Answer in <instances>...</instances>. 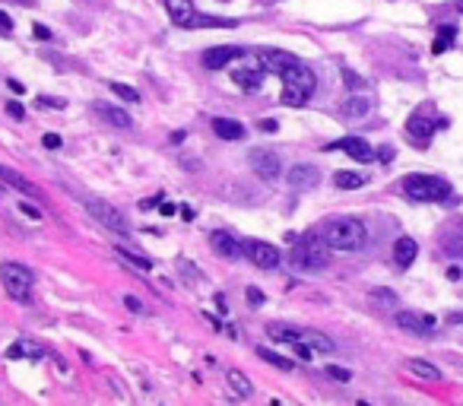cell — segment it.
Returning <instances> with one entry per match:
<instances>
[{
	"label": "cell",
	"instance_id": "cell-1",
	"mask_svg": "<svg viewBox=\"0 0 463 406\" xmlns=\"http://www.w3.org/2000/svg\"><path fill=\"white\" fill-rule=\"evenodd\" d=\"M321 235L333 251H359L368 238L365 222L355 219V216H337V219L327 222Z\"/></svg>",
	"mask_w": 463,
	"mask_h": 406
},
{
	"label": "cell",
	"instance_id": "cell-2",
	"mask_svg": "<svg viewBox=\"0 0 463 406\" xmlns=\"http://www.w3.org/2000/svg\"><path fill=\"white\" fill-rule=\"evenodd\" d=\"M289 263L298 273H321L330 263V245L324 241V235H308L295 245V251L289 254Z\"/></svg>",
	"mask_w": 463,
	"mask_h": 406
},
{
	"label": "cell",
	"instance_id": "cell-3",
	"mask_svg": "<svg viewBox=\"0 0 463 406\" xmlns=\"http://www.w3.org/2000/svg\"><path fill=\"white\" fill-rule=\"evenodd\" d=\"M0 282H3V289H7L10 298L16 302H29L32 298V270L22 267V263H0Z\"/></svg>",
	"mask_w": 463,
	"mask_h": 406
},
{
	"label": "cell",
	"instance_id": "cell-4",
	"mask_svg": "<svg viewBox=\"0 0 463 406\" xmlns=\"http://www.w3.org/2000/svg\"><path fill=\"white\" fill-rule=\"evenodd\" d=\"M403 191H406V197L413 200H444L450 197V184L441 178H435V175H406L403 178Z\"/></svg>",
	"mask_w": 463,
	"mask_h": 406
},
{
	"label": "cell",
	"instance_id": "cell-5",
	"mask_svg": "<svg viewBox=\"0 0 463 406\" xmlns=\"http://www.w3.org/2000/svg\"><path fill=\"white\" fill-rule=\"evenodd\" d=\"M86 210H89L92 219L102 222V226L111 229V232H118V235H127V232H131V226H127V216L121 213L118 207L105 203V200H86Z\"/></svg>",
	"mask_w": 463,
	"mask_h": 406
},
{
	"label": "cell",
	"instance_id": "cell-6",
	"mask_svg": "<svg viewBox=\"0 0 463 406\" xmlns=\"http://www.w3.org/2000/svg\"><path fill=\"white\" fill-rule=\"evenodd\" d=\"M242 248H244V254H248V261L254 263V267H260V270H273V267L283 263L279 248H277V245H270V241L248 238V241H242Z\"/></svg>",
	"mask_w": 463,
	"mask_h": 406
},
{
	"label": "cell",
	"instance_id": "cell-7",
	"mask_svg": "<svg viewBox=\"0 0 463 406\" xmlns=\"http://www.w3.org/2000/svg\"><path fill=\"white\" fill-rule=\"evenodd\" d=\"M251 168H254L257 175H260L263 181H279V172H283V159H279V152L273 150H251Z\"/></svg>",
	"mask_w": 463,
	"mask_h": 406
},
{
	"label": "cell",
	"instance_id": "cell-8",
	"mask_svg": "<svg viewBox=\"0 0 463 406\" xmlns=\"http://www.w3.org/2000/svg\"><path fill=\"white\" fill-rule=\"evenodd\" d=\"M397 327L406 333H416V337H429L435 331V317L432 314H419V311H397Z\"/></svg>",
	"mask_w": 463,
	"mask_h": 406
},
{
	"label": "cell",
	"instance_id": "cell-9",
	"mask_svg": "<svg viewBox=\"0 0 463 406\" xmlns=\"http://www.w3.org/2000/svg\"><path fill=\"white\" fill-rule=\"evenodd\" d=\"M257 61H260V67L267 70V73L283 76L286 70H289L292 64L298 61V57H295V55H289V51H273V48H263L260 55H257Z\"/></svg>",
	"mask_w": 463,
	"mask_h": 406
},
{
	"label": "cell",
	"instance_id": "cell-10",
	"mask_svg": "<svg viewBox=\"0 0 463 406\" xmlns=\"http://www.w3.org/2000/svg\"><path fill=\"white\" fill-rule=\"evenodd\" d=\"M210 245H213V251L219 257H226V261H238V257L244 254L242 241H238L232 232H213L210 235Z\"/></svg>",
	"mask_w": 463,
	"mask_h": 406
},
{
	"label": "cell",
	"instance_id": "cell-11",
	"mask_svg": "<svg viewBox=\"0 0 463 406\" xmlns=\"http://www.w3.org/2000/svg\"><path fill=\"white\" fill-rule=\"evenodd\" d=\"M166 10L178 29H194L197 26V10L191 0H166Z\"/></svg>",
	"mask_w": 463,
	"mask_h": 406
},
{
	"label": "cell",
	"instance_id": "cell-12",
	"mask_svg": "<svg viewBox=\"0 0 463 406\" xmlns=\"http://www.w3.org/2000/svg\"><path fill=\"white\" fill-rule=\"evenodd\" d=\"M279 80H283V83H289V86H298V89H304L308 92V96H311L314 92V86H318V80H314V73L308 67H304L302 61H295L292 64L289 70H286L283 76H279Z\"/></svg>",
	"mask_w": 463,
	"mask_h": 406
},
{
	"label": "cell",
	"instance_id": "cell-13",
	"mask_svg": "<svg viewBox=\"0 0 463 406\" xmlns=\"http://www.w3.org/2000/svg\"><path fill=\"white\" fill-rule=\"evenodd\" d=\"M242 57V48H235V45H219V48H210L207 55H203V67L207 70H222L228 67L232 61H238Z\"/></svg>",
	"mask_w": 463,
	"mask_h": 406
},
{
	"label": "cell",
	"instance_id": "cell-14",
	"mask_svg": "<svg viewBox=\"0 0 463 406\" xmlns=\"http://www.w3.org/2000/svg\"><path fill=\"white\" fill-rule=\"evenodd\" d=\"M330 150H343V152H349V156L355 159V162H372L374 159V150L365 143L362 137H343L339 143H333Z\"/></svg>",
	"mask_w": 463,
	"mask_h": 406
},
{
	"label": "cell",
	"instance_id": "cell-15",
	"mask_svg": "<svg viewBox=\"0 0 463 406\" xmlns=\"http://www.w3.org/2000/svg\"><path fill=\"white\" fill-rule=\"evenodd\" d=\"M318 178H321L318 168H314V166H302V162H298V166L289 168V178H286V181H289L295 191H304V187H314V184H318Z\"/></svg>",
	"mask_w": 463,
	"mask_h": 406
},
{
	"label": "cell",
	"instance_id": "cell-16",
	"mask_svg": "<svg viewBox=\"0 0 463 406\" xmlns=\"http://www.w3.org/2000/svg\"><path fill=\"white\" fill-rule=\"evenodd\" d=\"M406 133H409V140H413V143H429L432 140V133H435V124H432L429 117H422V115H413L406 121Z\"/></svg>",
	"mask_w": 463,
	"mask_h": 406
},
{
	"label": "cell",
	"instance_id": "cell-17",
	"mask_svg": "<svg viewBox=\"0 0 463 406\" xmlns=\"http://www.w3.org/2000/svg\"><path fill=\"white\" fill-rule=\"evenodd\" d=\"M226 384H228V393L238 400H248L251 393H254V384H251V378L244 372H238V368H228L226 375Z\"/></svg>",
	"mask_w": 463,
	"mask_h": 406
},
{
	"label": "cell",
	"instance_id": "cell-18",
	"mask_svg": "<svg viewBox=\"0 0 463 406\" xmlns=\"http://www.w3.org/2000/svg\"><path fill=\"white\" fill-rule=\"evenodd\" d=\"M213 131L219 140H244L248 137L242 121H232V117H213Z\"/></svg>",
	"mask_w": 463,
	"mask_h": 406
},
{
	"label": "cell",
	"instance_id": "cell-19",
	"mask_svg": "<svg viewBox=\"0 0 463 406\" xmlns=\"http://www.w3.org/2000/svg\"><path fill=\"white\" fill-rule=\"evenodd\" d=\"M416 257H419V245H416L409 235H403V238L394 241V261H397V267H409Z\"/></svg>",
	"mask_w": 463,
	"mask_h": 406
},
{
	"label": "cell",
	"instance_id": "cell-20",
	"mask_svg": "<svg viewBox=\"0 0 463 406\" xmlns=\"http://www.w3.org/2000/svg\"><path fill=\"white\" fill-rule=\"evenodd\" d=\"M0 181H3V184H10L13 187V191H20V194H29V197H35V184L29 178H22L20 172H13V168L10 166H0Z\"/></svg>",
	"mask_w": 463,
	"mask_h": 406
},
{
	"label": "cell",
	"instance_id": "cell-21",
	"mask_svg": "<svg viewBox=\"0 0 463 406\" xmlns=\"http://www.w3.org/2000/svg\"><path fill=\"white\" fill-rule=\"evenodd\" d=\"M406 372H413L416 378H422V381H441V372H438L432 362H425V358H409Z\"/></svg>",
	"mask_w": 463,
	"mask_h": 406
},
{
	"label": "cell",
	"instance_id": "cell-22",
	"mask_svg": "<svg viewBox=\"0 0 463 406\" xmlns=\"http://www.w3.org/2000/svg\"><path fill=\"white\" fill-rule=\"evenodd\" d=\"M302 343H308L314 352H324V356H330V352H333V340L324 337L321 331H302Z\"/></svg>",
	"mask_w": 463,
	"mask_h": 406
},
{
	"label": "cell",
	"instance_id": "cell-23",
	"mask_svg": "<svg viewBox=\"0 0 463 406\" xmlns=\"http://www.w3.org/2000/svg\"><path fill=\"white\" fill-rule=\"evenodd\" d=\"M102 111V117L108 121L111 127H121V131H127L131 127V115H127L124 108H115V105H105V108H98Z\"/></svg>",
	"mask_w": 463,
	"mask_h": 406
},
{
	"label": "cell",
	"instance_id": "cell-24",
	"mask_svg": "<svg viewBox=\"0 0 463 406\" xmlns=\"http://www.w3.org/2000/svg\"><path fill=\"white\" fill-rule=\"evenodd\" d=\"M333 184H337L339 191H359V187L365 184V175H359V172H337V175H333Z\"/></svg>",
	"mask_w": 463,
	"mask_h": 406
},
{
	"label": "cell",
	"instance_id": "cell-25",
	"mask_svg": "<svg viewBox=\"0 0 463 406\" xmlns=\"http://www.w3.org/2000/svg\"><path fill=\"white\" fill-rule=\"evenodd\" d=\"M267 333L273 340H283V343H295V340H302V331H292V327H283V324H267Z\"/></svg>",
	"mask_w": 463,
	"mask_h": 406
},
{
	"label": "cell",
	"instance_id": "cell-26",
	"mask_svg": "<svg viewBox=\"0 0 463 406\" xmlns=\"http://www.w3.org/2000/svg\"><path fill=\"white\" fill-rule=\"evenodd\" d=\"M283 105H292V108H298V105H304V99H308V92L304 89H298V86H289V83H283Z\"/></svg>",
	"mask_w": 463,
	"mask_h": 406
},
{
	"label": "cell",
	"instance_id": "cell-27",
	"mask_svg": "<svg viewBox=\"0 0 463 406\" xmlns=\"http://www.w3.org/2000/svg\"><path fill=\"white\" fill-rule=\"evenodd\" d=\"M343 115L346 117H365L368 115V102H365V99H359V96H353L349 102L343 105Z\"/></svg>",
	"mask_w": 463,
	"mask_h": 406
},
{
	"label": "cell",
	"instance_id": "cell-28",
	"mask_svg": "<svg viewBox=\"0 0 463 406\" xmlns=\"http://www.w3.org/2000/svg\"><path fill=\"white\" fill-rule=\"evenodd\" d=\"M257 356H260L263 362H270V365H277V368H283V372H292V362H289V358H283L279 352L263 349V346H260V349H257Z\"/></svg>",
	"mask_w": 463,
	"mask_h": 406
},
{
	"label": "cell",
	"instance_id": "cell-29",
	"mask_svg": "<svg viewBox=\"0 0 463 406\" xmlns=\"http://www.w3.org/2000/svg\"><path fill=\"white\" fill-rule=\"evenodd\" d=\"M454 26H441V32H438V38H435V45H432V51L435 55H441L444 48H450V42H454Z\"/></svg>",
	"mask_w": 463,
	"mask_h": 406
},
{
	"label": "cell",
	"instance_id": "cell-30",
	"mask_svg": "<svg viewBox=\"0 0 463 406\" xmlns=\"http://www.w3.org/2000/svg\"><path fill=\"white\" fill-rule=\"evenodd\" d=\"M235 80H238V86H242V89H257V86H260V73H251V70H235Z\"/></svg>",
	"mask_w": 463,
	"mask_h": 406
},
{
	"label": "cell",
	"instance_id": "cell-31",
	"mask_svg": "<svg viewBox=\"0 0 463 406\" xmlns=\"http://www.w3.org/2000/svg\"><path fill=\"white\" fill-rule=\"evenodd\" d=\"M111 92L118 99H124V102H131V105H137L140 102V92L133 89V86H124V83H111Z\"/></svg>",
	"mask_w": 463,
	"mask_h": 406
},
{
	"label": "cell",
	"instance_id": "cell-32",
	"mask_svg": "<svg viewBox=\"0 0 463 406\" xmlns=\"http://www.w3.org/2000/svg\"><path fill=\"white\" fill-rule=\"evenodd\" d=\"M118 257H124V261H127V263H133L137 270H152V261H149V257L131 254V251H124V248H118Z\"/></svg>",
	"mask_w": 463,
	"mask_h": 406
},
{
	"label": "cell",
	"instance_id": "cell-33",
	"mask_svg": "<svg viewBox=\"0 0 463 406\" xmlns=\"http://www.w3.org/2000/svg\"><path fill=\"white\" fill-rule=\"evenodd\" d=\"M22 352H35V346L26 343V340H20V343H13V346L7 349V358H20Z\"/></svg>",
	"mask_w": 463,
	"mask_h": 406
},
{
	"label": "cell",
	"instance_id": "cell-34",
	"mask_svg": "<svg viewBox=\"0 0 463 406\" xmlns=\"http://www.w3.org/2000/svg\"><path fill=\"white\" fill-rule=\"evenodd\" d=\"M327 375H330V378H337V381H349V378H353V375L346 372V368H339V365H327Z\"/></svg>",
	"mask_w": 463,
	"mask_h": 406
},
{
	"label": "cell",
	"instance_id": "cell-35",
	"mask_svg": "<svg viewBox=\"0 0 463 406\" xmlns=\"http://www.w3.org/2000/svg\"><path fill=\"white\" fill-rule=\"evenodd\" d=\"M7 115L13 117V121H22V117H26V108H22L20 102H7Z\"/></svg>",
	"mask_w": 463,
	"mask_h": 406
},
{
	"label": "cell",
	"instance_id": "cell-36",
	"mask_svg": "<svg viewBox=\"0 0 463 406\" xmlns=\"http://www.w3.org/2000/svg\"><path fill=\"white\" fill-rule=\"evenodd\" d=\"M124 305L133 311V314H143V311H146V308H143V302H140L137 296H124Z\"/></svg>",
	"mask_w": 463,
	"mask_h": 406
},
{
	"label": "cell",
	"instance_id": "cell-37",
	"mask_svg": "<svg viewBox=\"0 0 463 406\" xmlns=\"http://www.w3.org/2000/svg\"><path fill=\"white\" fill-rule=\"evenodd\" d=\"M10 32H13V20L0 10V35H10Z\"/></svg>",
	"mask_w": 463,
	"mask_h": 406
},
{
	"label": "cell",
	"instance_id": "cell-38",
	"mask_svg": "<svg viewBox=\"0 0 463 406\" xmlns=\"http://www.w3.org/2000/svg\"><path fill=\"white\" fill-rule=\"evenodd\" d=\"M257 127H260L263 133H277V131H279V124H277V121H273V117H263V121H260V124H257Z\"/></svg>",
	"mask_w": 463,
	"mask_h": 406
},
{
	"label": "cell",
	"instance_id": "cell-39",
	"mask_svg": "<svg viewBox=\"0 0 463 406\" xmlns=\"http://www.w3.org/2000/svg\"><path fill=\"white\" fill-rule=\"evenodd\" d=\"M38 105H45V108H64V99H48V96H38Z\"/></svg>",
	"mask_w": 463,
	"mask_h": 406
},
{
	"label": "cell",
	"instance_id": "cell-40",
	"mask_svg": "<svg viewBox=\"0 0 463 406\" xmlns=\"http://www.w3.org/2000/svg\"><path fill=\"white\" fill-rule=\"evenodd\" d=\"M343 76H346V86H349V89H359L362 86V80L353 73V70H343Z\"/></svg>",
	"mask_w": 463,
	"mask_h": 406
},
{
	"label": "cell",
	"instance_id": "cell-41",
	"mask_svg": "<svg viewBox=\"0 0 463 406\" xmlns=\"http://www.w3.org/2000/svg\"><path fill=\"white\" fill-rule=\"evenodd\" d=\"M42 143L48 146V150H57V146H61V137H57V133H45Z\"/></svg>",
	"mask_w": 463,
	"mask_h": 406
},
{
	"label": "cell",
	"instance_id": "cell-42",
	"mask_svg": "<svg viewBox=\"0 0 463 406\" xmlns=\"http://www.w3.org/2000/svg\"><path fill=\"white\" fill-rule=\"evenodd\" d=\"M248 302H257V305H260V302H263V292H260V289H248Z\"/></svg>",
	"mask_w": 463,
	"mask_h": 406
},
{
	"label": "cell",
	"instance_id": "cell-43",
	"mask_svg": "<svg viewBox=\"0 0 463 406\" xmlns=\"http://www.w3.org/2000/svg\"><path fill=\"white\" fill-rule=\"evenodd\" d=\"M32 29H35V38H42V42H45V38H51V32L45 26H32Z\"/></svg>",
	"mask_w": 463,
	"mask_h": 406
},
{
	"label": "cell",
	"instance_id": "cell-44",
	"mask_svg": "<svg viewBox=\"0 0 463 406\" xmlns=\"http://www.w3.org/2000/svg\"><path fill=\"white\" fill-rule=\"evenodd\" d=\"M7 86H10V89H13V92H16V96H22V92H26V86H22L20 80H10Z\"/></svg>",
	"mask_w": 463,
	"mask_h": 406
},
{
	"label": "cell",
	"instance_id": "cell-45",
	"mask_svg": "<svg viewBox=\"0 0 463 406\" xmlns=\"http://www.w3.org/2000/svg\"><path fill=\"white\" fill-rule=\"evenodd\" d=\"M22 213H26V216H32V219H42V213H38V210H35V207H26V203H22Z\"/></svg>",
	"mask_w": 463,
	"mask_h": 406
},
{
	"label": "cell",
	"instance_id": "cell-46",
	"mask_svg": "<svg viewBox=\"0 0 463 406\" xmlns=\"http://www.w3.org/2000/svg\"><path fill=\"white\" fill-rule=\"evenodd\" d=\"M457 10H460V13H463V0H460V3H457Z\"/></svg>",
	"mask_w": 463,
	"mask_h": 406
}]
</instances>
